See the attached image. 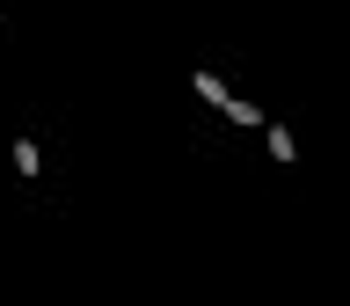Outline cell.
I'll return each mask as SVG.
<instances>
[{"mask_svg": "<svg viewBox=\"0 0 350 306\" xmlns=\"http://www.w3.org/2000/svg\"><path fill=\"white\" fill-rule=\"evenodd\" d=\"M190 87L204 95V102H226V87H219V73H190Z\"/></svg>", "mask_w": 350, "mask_h": 306, "instance_id": "277c9868", "label": "cell"}, {"mask_svg": "<svg viewBox=\"0 0 350 306\" xmlns=\"http://www.w3.org/2000/svg\"><path fill=\"white\" fill-rule=\"evenodd\" d=\"M270 161H299V146H292V131L270 124Z\"/></svg>", "mask_w": 350, "mask_h": 306, "instance_id": "7a4b0ae2", "label": "cell"}, {"mask_svg": "<svg viewBox=\"0 0 350 306\" xmlns=\"http://www.w3.org/2000/svg\"><path fill=\"white\" fill-rule=\"evenodd\" d=\"M219 109H226L234 124H262V109H256V102H241V95H226V102H219Z\"/></svg>", "mask_w": 350, "mask_h": 306, "instance_id": "3957f363", "label": "cell"}, {"mask_svg": "<svg viewBox=\"0 0 350 306\" xmlns=\"http://www.w3.org/2000/svg\"><path fill=\"white\" fill-rule=\"evenodd\" d=\"M8 153H15V168H22V175H37V168H44V153H37V139H15V146H8Z\"/></svg>", "mask_w": 350, "mask_h": 306, "instance_id": "6da1fadb", "label": "cell"}]
</instances>
